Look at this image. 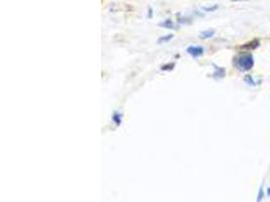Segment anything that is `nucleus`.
Returning a JSON list of instances; mask_svg holds the SVG:
<instances>
[{"mask_svg": "<svg viewBox=\"0 0 270 202\" xmlns=\"http://www.w3.org/2000/svg\"><path fill=\"white\" fill-rule=\"evenodd\" d=\"M254 64V57L251 53H241L236 58V66L240 71H250Z\"/></svg>", "mask_w": 270, "mask_h": 202, "instance_id": "nucleus-1", "label": "nucleus"}, {"mask_svg": "<svg viewBox=\"0 0 270 202\" xmlns=\"http://www.w3.org/2000/svg\"><path fill=\"white\" fill-rule=\"evenodd\" d=\"M186 53L192 58H199L204 54V48L200 46H189L186 49Z\"/></svg>", "mask_w": 270, "mask_h": 202, "instance_id": "nucleus-2", "label": "nucleus"}, {"mask_svg": "<svg viewBox=\"0 0 270 202\" xmlns=\"http://www.w3.org/2000/svg\"><path fill=\"white\" fill-rule=\"evenodd\" d=\"M259 46H260V40L258 39H254L251 40V42L243 44V46L241 47V49L242 50H246V51H254L257 48H259Z\"/></svg>", "mask_w": 270, "mask_h": 202, "instance_id": "nucleus-3", "label": "nucleus"}, {"mask_svg": "<svg viewBox=\"0 0 270 202\" xmlns=\"http://www.w3.org/2000/svg\"><path fill=\"white\" fill-rule=\"evenodd\" d=\"M213 67L216 69H214V72L212 74L213 78L214 79H223L224 77L226 76V69L224 68V67H219L217 65L213 64Z\"/></svg>", "mask_w": 270, "mask_h": 202, "instance_id": "nucleus-4", "label": "nucleus"}, {"mask_svg": "<svg viewBox=\"0 0 270 202\" xmlns=\"http://www.w3.org/2000/svg\"><path fill=\"white\" fill-rule=\"evenodd\" d=\"M213 35H214V30H213V29H207V30L202 31V33H200L199 39H208L213 38Z\"/></svg>", "mask_w": 270, "mask_h": 202, "instance_id": "nucleus-5", "label": "nucleus"}, {"mask_svg": "<svg viewBox=\"0 0 270 202\" xmlns=\"http://www.w3.org/2000/svg\"><path fill=\"white\" fill-rule=\"evenodd\" d=\"M112 121L118 127V125H120L122 123V115L121 113H118V112L113 113L112 114Z\"/></svg>", "mask_w": 270, "mask_h": 202, "instance_id": "nucleus-6", "label": "nucleus"}, {"mask_svg": "<svg viewBox=\"0 0 270 202\" xmlns=\"http://www.w3.org/2000/svg\"><path fill=\"white\" fill-rule=\"evenodd\" d=\"M173 37H174L173 34H167V35H164V37L159 38L158 44H165V43H168L169 40H171V39H173Z\"/></svg>", "mask_w": 270, "mask_h": 202, "instance_id": "nucleus-7", "label": "nucleus"}, {"mask_svg": "<svg viewBox=\"0 0 270 202\" xmlns=\"http://www.w3.org/2000/svg\"><path fill=\"white\" fill-rule=\"evenodd\" d=\"M160 25L163 26V28H171V29H174V28H175L174 23H173V22L171 20H169V19L165 20L164 22H161Z\"/></svg>", "mask_w": 270, "mask_h": 202, "instance_id": "nucleus-8", "label": "nucleus"}, {"mask_svg": "<svg viewBox=\"0 0 270 202\" xmlns=\"http://www.w3.org/2000/svg\"><path fill=\"white\" fill-rule=\"evenodd\" d=\"M244 81L248 85H250V86H256V85H257L255 82V80L253 79V77L251 75H246L244 77Z\"/></svg>", "mask_w": 270, "mask_h": 202, "instance_id": "nucleus-9", "label": "nucleus"}, {"mask_svg": "<svg viewBox=\"0 0 270 202\" xmlns=\"http://www.w3.org/2000/svg\"><path fill=\"white\" fill-rule=\"evenodd\" d=\"M174 67H175L174 63H171V64H170V63H167V64L163 65L161 67V70L162 71H171V70L174 69Z\"/></svg>", "mask_w": 270, "mask_h": 202, "instance_id": "nucleus-10", "label": "nucleus"}, {"mask_svg": "<svg viewBox=\"0 0 270 202\" xmlns=\"http://www.w3.org/2000/svg\"><path fill=\"white\" fill-rule=\"evenodd\" d=\"M263 198H264V190H263V186H261V187H260L259 191H258V195H257V201H258V202L262 201V200H263Z\"/></svg>", "mask_w": 270, "mask_h": 202, "instance_id": "nucleus-11", "label": "nucleus"}, {"mask_svg": "<svg viewBox=\"0 0 270 202\" xmlns=\"http://www.w3.org/2000/svg\"><path fill=\"white\" fill-rule=\"evenodd\" d=\"M219 8V5H217V4H214V5L213 6H208V7H203V10L207 11V12H213L216 11L217 9Z\"/></svg>", "mask_w": 270, "mask_h": 202, "instance_id": "nucleus-12", "label": "nucleus"}, {"mask_svg": "<svg viewBox=\"0 0 270 202\" xmlns=\"http://www.w3.org/2000/svg\"><path fill=\"white\" fill-rule=\"evenodd\" d=\"M267 195L270 197V187H268V188H267Z\"/></svg>", "mask_w": 270, "mask_h": 202, "instance_id": "nucleus-13", "label": "nucleus"}]
</instances>
